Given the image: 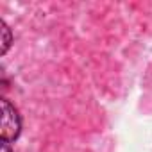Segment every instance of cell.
Here are the masks:
<instances>
[{"instance_id": "6da1fadb", "label": "cell", "mask_w": 152, "mask_h": 152, "mask_svg": "<svg viewBox=\"0 0 152 152\" xmlns=\"http://www.w3.org/2000/svg\"><path fill=\"white\" fill-rule=\"evenodd\" d=\"M0 106H2V129H0V134H2V141L9 143L20 136L22 118H20L16 107L7 99H2Z\"/></svg>"}, {"instance_id": "7a4b0ae2", "label": "cell", "mask_w": 152, "mask_h": 152, "mask_svg": "<svg viewBox=\"0 0 152 152\" xmlns=\"http://www.w3.org/2000/svg\"><path fill=\"white\" fill-rule=\"evenodd\" d=\"M2 32H4V54L7 52V47H9V43H11V34H9V27L2 22Z\"/></svg>"}, {"instance_id": "3957f363", "label": "cell", "mask_w": 152, "mask_h": 152, "mask_svg": "<svg viewBox=\"0 0 152 152\" xmlns=\"http://www.w3.org/2000/svg\"><path fill=\"white\" fill-rule=\"evenodd\" d=\"M2 152H13V150H11V147H9V143L2 141Z\"/></svg>"}]
</instances>
